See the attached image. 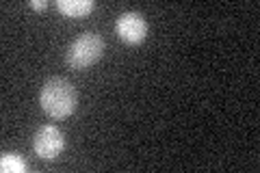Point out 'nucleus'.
Returning <instances> with one entry per match:
<instances>
[{"mask_svg": "<svg viewBox=\"0 0 260 173\" xmlns=\"http://www.w3.org/2000/svg\"><path fill=\"white\" fill-rule=\"evenodd\" d=\"M42 109L54 119H63L70 113H74L78 95L76 89L72 87L70 80H65L61 76H54L42 87V95H39Z\"/></svg>", "mask_w": 260, "mask_h": 173, "instance_id": "nucleus-1", "label": "nucleus"}, {"mask_svg": "<svg viewBox=\"0 0 260 173\" xmlns=\"http://www.w3.org/2000/svg\"><path fill=\"white\" fill-rule=\"evenodd\" d=\"M102 52H104V39L95 30H87L72 41L68 50V63L76 70H85L100 59Z\"/></svg>", "mask_w": 260, "mask_h": 173, "instance_id": "nucleus-2", "label": "nucleus"}, {"mask_svg": "<svg viewBox=\"0 0 260 173\" xmlns=\"http://www.w3.org/2000/svg\"><path fill=\"white\" fill-rule=\"evenodd\" d=\"M32 147H35L37 156L42 158H54L59 156L65 147V136L56 126H44L37 130L35 139H32Z\"/></svg>", "mask_w": 260, "mask_h": 173, "instance_id": "nucleus-3", "label": "nucleus"}, {"mask_svg": "<svg viewBox=\"0 0 260 173\" xmlns=\"http://www.w3.org/2000/svg\"><path fill=\"white\" fill-rule=\"evenodd\" d=\"M117 35L126 41V44H139L148 35V22L139 11H126L117 18Z\"/></svg>", "mask_w": 260, "mask_h": 173, "instance_id": "nucleus-4", "label": "nucleus"}, {"mask_svg": "<svg viewBox=\"0 0 260 173\" xmlns=\"http://www.w3.org/2000/svg\"><path fill=\"white\" fill-rule=\"evenodd\" d=\"M56 7L68 18H80V15H85L93 9V3L91 0H59Z\"/></svg>", "mask_w": 260, "mask_h": 173, "instance_id": "nucleus-5", "label": "nucleus"}, {"mask_svg": "<svg viewBox=\"0 0 260 173\" xmlns=\"http://www.w3.org/2000/svg\"><path fill=\"white\" fill-rule=\"evenodd\" d=\"M0 169H3L5 173H22V171L28 169V164L20 154L5 152L3 156H0Z\"/></svg>", "mask_w": 260, "mask_h": 173, "instance_id": "nucleus-6", "label": "nucleus"}, {"mask_svg": "<svg viewBox=\"0 0 260 173\" xmlns=\"http://www.w3.org/2000/svg\"><path fill=\"white\" fill-rule=\"evenodd\" d=\"M46 0H32V3H30V7H35V9H46Z\"/></svg>", "mask_w": 260, "mask_h": 173, "instance_id": "nucleus-7", "label": "nucleus"}]
</instances>
